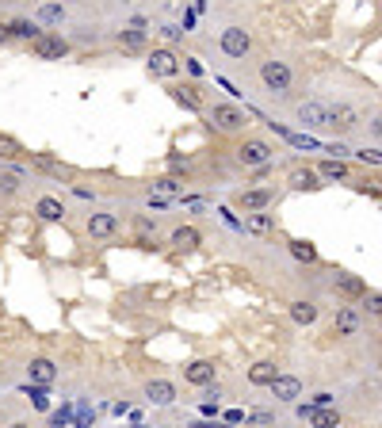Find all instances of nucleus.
Listing matches in <instances>:
<instances>
[{
  "instance_id": "nucleus-1",
  "label": "nucleus",
  "mask_w": 382,
  "mask_h": 428,
  "mask_svg": "<svg viewBox=\"0 0 382 428\" xmlns=\"http://www.w3.org/2000/svg\"><path fill=\"white\" fill-rule=\"evenodd\" d=\"M210 123L218 126V130H241L249 119H245V111L241 107H233V104H218V107H210Z\"/></svg>"
},
{
  "instance_id": "nucleus-2",
  "label": "nucleus",
  "mask_w": 382,
  "mask_h": 428,
  "mask_svg": "<svg viewBox=\"0 0 382 428\" xmlns=\"http://www.w3.org/2000/svg\"><path fill=\"white\" fill-rule=\"evenodd\" d=\"M237 157H241L245 168H257V165H268V161H272L275 149L268 146V142H260V138H249L241 149H237Z\"/></svg>"
},
{
  "instance_id": "nucleus-3",
  "label": "nucleus",
  "mask_w": 382,
  "mask_h": 428,
  "mask_svg": "<svg viewBox=\"0 0 382 428\" xmlns=\"http://www.w3.org/2000/svg\"><path fill=\"white\" fill-rule=\"evenodd\" d=\"M249 46H252V39H249L245 27H225V31H222V54H225V58H245Z\"/></svg>"
},
{
  "instance_id": "nucleus-4",
  "label": "nucleus",
  "mask_w": 382,
  "mask_h": 428,
  "mask_svg": "<svg viewBox=\"0 0 382 428\" xmlns=\"http://www.w3.org/2000/svg\"><path fill=\"white\" fill-rule=\"evenodd\" d=\"M260 81L272 92H287L291 88V69H287V61H264L260 66Z\"/></svg>"
},
{
  "instance_id": "nucleus-5",
  "label": "nucleus",
  "mask_w": 382,
  "mask_h": 428,
  "mask_svg": "<svg viewBox=\"0 0 382 428\" xmlns=\"http://www.w3.org/2000/svg\"><path fill=\"white\" fill-rule=\"evenodd\" d=\"M145 66H150L153 77H176V73H180V58H176L172 50H153Z\"/></svg>"
},
{
  "instance_id": "nucleus-6",
  "label": "nucleus",
  "mask_w": 382,
  "mask_h": 428,
  "mask_svg": "<svg viewBox=\"0 0 382 428\" xmlns=\"http://www.w3.org/2000/svg\"><path fill=\"white\" fill-rule=\"evenodd\" d=\"M272 203H275L272 188H249V191L237 195V206H241V211H264V206H272Z\"/></svg>"
},
{
  "instance_id": "nucleus-7",
  "label": "nucleus",
  "mask_w": 382,
  "mask_h": 428,
  "mask_svg": "<svg viewBox=\"0 0 382 428\" xmlns=\"http://www.w3.org/2000/svg\"><path fill=\"white\" fill-rule=\"evenodd\" d=\"M183 379H188L191 387H210V382H214V363L210 360L188 363V367H183Z\"/></svg>"
},
{
  "instance_id": "nucleus-8",
  "label": "nucleus",
  "mask_w": 382,
  "mask_h": 428,
  "mask_svg": "<svg viewBox=\"0 0 382 428\" xmlns=\"http://www.w3.org/2000/svg\"><path fill=\"white\" fill-rule=\"evenodd\" d=\"M268 387H272V394L279 398V402H294V398L302 394V382L294 379V375H275Z\"/></svg>"
},
{
  "instance_id": "nucleus-9",
  "label": "nucleus",
  "mask_w": 382,
  "mask_h": 428,
  "mask_svg": "<svg viewBox=\"0 0 382 428\" xmlns=\"http://www.w3.org/2000/svg\"><path fill=\"white\" fill-rule=\"evenodd\" d=\"M34 54H39V58H66L69 46L61 39H54V35H39V39H34Z\"/></svg>"
},
{
  "instance_id": "nucleus-10",
  "label": "nucleus",
  "mask_w": 382,
  "mask_h": 428,
  "mask_svg": "<svg viewBox=\"0 0 382 428\" xmlns=\"http://www.w3.org/2000/svg\"><path fill=\"white\" fill-rule=\"evenodd\" d=\"M27 375H31V387H50V382L58 379V367H54L50 360H34L31 367H27Z\"/></svg>"
},
{
  "instance_id": "nucleus-11",
  "label": "nucleus",
  "mask_w": 382,
  "mask_h": 428,
  "mask_svg": "<svg viewBox=\"0 0 382 428\" xmlns=\"http://www.w3.org/2000/svg\"><path fill=\"white\" fill-rule=\"evenodd\" d=\"M145 398H150L153 405H172L176 402V387L165 379H153L150 387H145Z\"/></svg>"
},
{
  "instance_id": "nucleus-12",
  "label": "nucleus",
  "mask_w": 382,
  "mask_h": 428,
  "mask_svg": "<svg viewBox=\"0 0 382 428\" xmlns=\"http://www.w3.org/2000/svg\"><path fill=\"white\" fill-rule=\"evenodd\" d=\"M241 226H245V233H257V237H264V233H272L275 218H272V214H264V211H249Z\"/></svg>"
},
{
  "instance_id": "nucleus-13",
  "label": "nucleus",
  "mask_w": 382,
  "mask_h": 428,
  "mask_svg": "<svg viewBox=\"0 0 382 428\" xmlns=\"http://www.w3.org/2000/svg\"><path fill=\"white\" fill-rule=\"evenodd\" d=\"M325 111H329L325 104H317V99H306V104L299 107V123H302V126H325Z\"/></svg>"
},
{
  "instance_id": "nucleus-14",
  "label": "nucleus",
  "mask_w": 382,
  "mask_h": 428,
  "mask_svg": "<svg viewBox=\"0 0 382 428\" xmlns=\"http://www.w3.org/2000/svg\"><path fill=\"white\" fill-rule=\"evenodd\" d=\"M115 230H119L115 214H92V218H88V233H92V237H111Z\"/></svg>"
},
{
  "instance_id": "nucleus-15",
  "label": "nucleus",
  "mask_w": 382,
  "mask_h": 428,
  "mask_svg": "<svg viewBox=\"0 0 382 428\" xmlns=\"http://www.w3.org/2000/svg\"><path fill=\"white\" fill-rule=\"evenodd\" d=\"M325 126L352 130V126H356V111H352V107H332V111H325Z\"/></svg>"
},
{
  "instance_id": "nucleus-16",
  "label": "nucleus",
  "mask_w": 382,
  "mask_h": 428,
  "mask_svg": "<svg viewBox=\"0 0 382 428\" xmlns=\"http://www.w3.org/2000/svg\"><path fill=\"white\" fill-rule=\"evenodd\" d=\"M306 420H310L314 428H341V413L329 409V405H321V409H310Z\"/></svg>"
},
{
  "instance_id": "nucleus-17",
  "label": "nucleus",
  "mask_w": 382,
  "mask_h": 428,
  "mask_svg": "<svg viewBox=\"0 0 382 428\" xmlns=\"http://www.w3.org/2000/svg\"><path fill=\"white\" fill-rule=\"evenodd\" d=\"M356 329H359V313L352 306L336 310V337H356Z\"/></svg>"
},
{
  "instance_id": "nucleus-18",
  "label": "nucleus",
  "mask_w": 382,
  "mask_h": 428,
  "mask_svg": "<svg viewBox=\"0 0 382 428\" xmlns=\"http://www.w3.org/2000/svg\"><path fill=\"white\" fill-rule=\"evenodd\" d=\"M336 291H341V295H348V298H359V295H367V283L359 280V275L341 272V275H336Z\"/></svg>"
},
{
  "instance_id": "nucleus-19",
  "label": "nucleus",
  "mask_w": 382,
  "mask_h": 428,
  "mask_svg": "<svg viewBox=\"0 0 382 428\" xmlns=\"http://www.w3.org/2000/svg\"><path fill=\"white\" fill-rule=\"evenodd\" d=\"M172 245L180 249V253H191V249L199 245V230H195V226H180V230L172 233Z\"/></svg>"
},
{
  "instance_id": "nucleus-20",
  "label": "nucleus",
  "mask_w": 382,
  "mask_h": 428,
  "mask_svg": "<svg viewBox=\"0 0 382 428\" xmlns=\"http://www.w3.org/2000/svg\"><path fill=\"white\" fill-rule=\"evenodd\" d=\"M34 211H39V218H46V222H58V218H66V206H61L58 199H50V195H42Z\"/></svg>"
},
{
  "instance_id": "nucleus-21",
  "label": "nucleus",
  "mask_w": 382,
  "mask_h": 428,
  "mask_svg": "<svg viewBox=\"0 0 382 428\" xmlns=\"http://www.w3.org/2000/svg\"><path fill=\"white\" fill-rule=\"evenodd\" d=\"M119 46L130 50V54H138L141 46H145V31L141 27H130V31H119Z\"/></svg>"
},
{
  "instance_id": "nucleus-22",
  "label": "nucleus",
  "mask_w": 382,
  "mask_h": 428,
  "mask_svg": "<svg viewBox=\"0 0 382 428\" xmlns=\"http://www.w3.org/2000/svg\"><path fill=\"white\" fill-rule=\"evenodd\" d=\"M275 375H279V371H275V363H257V367H252L249 371V382H252V387H268V382H272L275 379Z\"/></svg>"
},
{
  "instance_id": "nucleus-23",
  "label": "nucleus",
  "mask_w": 382,
  "mask_h": 428,
  "mask_svg": "<svg viewBox=\"0 0 382 428\" xmlns=\"http://www.w3.org/2000/svg\"><path fill=\"white\" fill-rule=\"evenodd\" d=\"M291 318L299 321V325H314V321H317V306L314 302H291Z\"/></svg>"
},
{
  "instance_id": "nucleus-24",
  "label": "nucleus",
  "mask_w": 382,
  "mask_h": 428,
  "mask_svg": "<svg viewBox=\"0 0 382 428\" xmlns=\"http://www.w3.org/2000/svg\"><path fill=\"white\" fill-rule=\"evenodd\" d=\"M8 35H19V39H39V35H42V27L39 23H31V19H16V23H12L8 27Z\"/></svg>"
},
{
  "instance_id": "nucleus-25",
  "label": "nucleus",
  "mask_w": 382,
  "mask_h": 428,
  "mask_svg": "<svg viewBox=\"0 0 382 428\" xmlns=\"http://www.w3.org/2000/svg\"><path fill=\"white\" fill-rule=\"evenodd\" d=\"M291 188H299V191L317 188V173H314V168H294V173H291Z\"/></svg>"
},
{
  "instance_id": "nucleus-26",
  "label": "nucleus",
  "mask_w": 382,
  "mask_h": 428,
  "mask_svg": "<svg viewBox=\"0 0 382 428\" xmlns=\"http://www.w3.org/2000/svg\"><path fill=\"white\" fill-rule=\"evenodd\" d=\"M321 176H325V180H344V176H348V165L336 161V157H329V161L321 165Z\"/></svg>"
},
{
  "instance_id": "nucleus-27",
  "label": "nucleus",
  "mask_w": 382,
  "mask_h": 428,
  "mask_svg": "<svg viewBox=\"0 0 382 428\" xmlns=\"http://www.w3.org/2000/svg\"><path fill=\"white\" fill-rule=\"evenodd\" d=\"M291 253L299 256L302 264H314V260H317V249L310 245V241H302V237H294V241H291Z\"/></svg>"
},
{
  "instance_id": "nucleus-28",
  "label": "nucleus",
  "mask_w": 382,
  "mask_h": 428,
  "mask_svg": "<svg viewBox=\"0 0 382 428\" xmlns=\"http://www.w3.org/2000/svg\"><path fill=\"white\" fill-rule=\"evenodd\" d=\"M172 96H176V104H183L188 111H203V104H199V96H195V88H172Z\"/></svg>"
},
{
  "instance_id": "nucleus-29",
  "label": "nucleus",
  "mask_w": 382,
  "mask_h": 428,
  "mask_svg": "<svg viewBox=\"0 0 382 428\" xmlns=\"http://www.w3.org/2000/svg\"><path fill=\"white\" fill-rule=\"evenodd\" d=\"M61 16H66V12H61V4H42V8H39L42 23H61Z\"/></svg>"
},
{
  "instance_id": "nucleus-30",
  "label": "nucleus",
  "mask_w": 382,
  "mask_h": 428,
  "mask_svg": "<svg viewBox=\"0 0 382 428\" xmlns=\"http://www.w3.org/2000/svg\"><path fill=\"white\" fill-rule=\"evenodd\" d=\"M0 157L16 161V157H23V149H19V142H12V138H4V134H0Z\"/></svg>"
},
{
  "instance_id": "nucleus-31",
  "label": "nucleus",
  "mask_w": 382,
  "mask_h": 428,
  "mask_svg": "<svg viewBox=\"0 0 382 428\" xmlns=\"http://www.w3.org/2000/svg\"><path fill=\"white\" fill-rule=\"evenodd\" d=\"M23 184V173H0V188L4 191H16Z\"/></svg>"
},
{
  "instance_id": "nucleus-32",
  "label": "nucleus",
  "mask_w": 382,
  "mask_h": 428,
  "mask_svg": "<svg viewBox=\"0 0 382 428\" xmlns=\"http://www.w3.org/2000/svg\"><path fill=\"white\" fill-rule=\"evenodd\" d=\"M69 417H73V409H69V405H61L58 413H50V425L61 428V425H69Z\"/></svg>"
},
{
  "instance_id": "nucleus-33",
  "label": "nucleus",
  "mask_w": 382,
  "mask_h": 428,
  "mask_svg": "<svg viewBox=\"0 0 382 428\" xmlns=\"http://www.w3.org/2000/svg\"><path fill=\"white\" fill-rule=\"evenodd\" d=\"M92 425V409L88 405H81V413H77V428H88Z\"/></svg>"
},
{
  "instance_id": "nucleus-34",
  "label": "nucleus",
  "mask_w": 382,
  "mask_h": 428,
  "mask_svg": "<svg viewBox=\"0 0 382 428\" xmlns=\"http://www.w3.org/2000/svg\"><path fill=\"white\" fill-rule=\"evenodd\" d=\"M363 302H367V313H379V310H382V306H379V295H374V291H371V295H363Z\"/></svg>"
},
{
  "instance_id": "nucleus-35",
  "label": "nucleus",
  "mask_w": 382,
  "mask_h": 428,
  "mask_svg": "<svg viewBox=\"0 0 382 428\" xmlns=\"http://www.w3.org/2000/svg\"><path fill=\"white\" fill-rule=\"evenodd\" d=\"M359 157H363L367 165H379V149H359Z\"/></svg>"
},
{
  "instance_id": "nucleus-36",
  "label": "nucleus",
  "mask_w": 382,
  "mask_h": 428,
  "mask_svg": "<svg viewBox=\"0 0 382 428\" xmlns=\"http://www.w3.org/2000/svg\"><path fill=\"white\" fill-rule=\"evenodd\" d=\"M237 420H245L241 409H230V413H225V425H237Z\"/></svg>"
},
{
  "instance_id": "nucleus-37",
  "label": "nucleus",
  "mask_w": 382,
  "mask_h": 428,
  "mask_svg": "<svg viewBox=\"0 0 382 428\" xmlns=\"http://www.w3.org/2000/svg\"><path fill=\"white\" fill-rule=\"evenodd\" d=\"M180 35H183L180 27H165V39H168V42H176V39H180Z\"/></svg>"
},
{
  "instance_id": "nucleus-38",
  "label": "nucleus",
  "mask_w": 382,
  "mask_h": 428,
  "mask_svg": "<svg viewBox=\"0 0 382 428\" xmlns=\"http://www.w3.org/2000/svg\"><path fill=\"white\" fill-rule=\"evenodd\" d=\"M0 42H8V27L0 23Z\"/></svg>"
},
{
  "instance_id": "nucleus-39",
  "label": "nucleus",
  "mask_w": 382,
  "mask_h": 428,
  "mask_svg": "<svg viewBox=\"0 0 382 428\" xmlns=\"http://www.w3.org/2000/svg\"><path fill=\"white\" fill-rule=\"evenodd\" d=\"M12 428H31V425H23V420H16V425H12Z\"/></svg>"
}]
</instances>
